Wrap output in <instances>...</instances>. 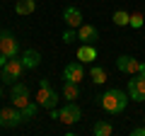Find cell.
Returning <instances> with one entry per match:
<instances>
[{
    "label": "cell",
    "instance_id": "26",
    "mask_svg": "<svg viewBox=\"0 0 145 136\" xmlns=\"http://www.w3.org/2000/svg\"><path fill=\"white\" fill-rule=\"evenodd\" d=\"M140 75H145V63H140V71H138Z\"/></svg>",
    "mask_w": 145,
    "mask_h": 136
},
{
    "label": "cell",
    "instance_id": "17",
    "mask_svg": "<svg viewBox=\"0 0 145 136\" xmlns=\"http://www.w3.org/2000/svg\"><path fill=\"white\" fill-rule=\"evenodd\" d=\"M36 112H39V102H27L24 107H22V117H24V121H29V119H34L36 117Z\"/></svg>",
    "mask_w": 145,
    "mask_h": 136
},
{
    "label": "cell",
    "instance_id": "4",
    "mask_svg": "<svg viewBox=\"0 0 145 136\" xmlns=\"http://www.w3.org/2000/svg\"><path fill=\"white\" fill-rule=\"evenodd\" d=\"M58 119L63 121V124H78L80 119H82V110L78 107V102H65V105L58 110Z\"/></svg>",
    "mask_w": 145,
    "mask_h": 136
},
{
    "label": "cell",
    "instance_id": "15",
    "mask_svg": "<svg viewBox=\"0 0 145 136\" xmlns=\"http://www.w3.org/2000/svg\"><path fill=\"white\" fill-rule=\"evenodd\" d=\"M34 10H36V3H34V0H20V3L15 5L17 15H31Z\"/></svg>",
    "mask_w": 145,
    "mask_h": 136
},
{
    "label": "cell",
    "instance_id": "19",
    "mask_svg": "<svg viewBox=\"0 0 145 136\" xmlns=\"http://www.w3.org/2000/svg\"><path fill=\"white\" fill-rule=\"evenodd\" d=\"M111 20H114V24H116V27H128V24H131V15H128L126 10H116Z\"/></svg>",
    "mask_w": 145,
    "mask_h": 136
},
{
    "label": "cell",
    "instance_id": "10",
    "mask_svg": "<svg viewBox=\"0 0 145 136\" xmlns=\"http://www.w3.org/2000/svg\"><path fill=\"white\" fill-rule=\"evenodd\" d=\"M78 39L82 44H97L99 42V29L94 24H82V27H78Z\"/></svg>",
    "mask_w": 145,
    "mask_h": 136
},
{
    "label": "cell",
    "instance_id": "20",
    "mask_svg": "<svg viewBox=\"0 0 145 136\" xmlns=\"http://www.w3.org/2000/svg\"><path fill=\"white\" fill-rule=\"evenodd\" d=\"M10 100H12V105H15V107L22 110V107L29 102V95H10Z\"/></svg>",
    "mask_w": 145,
    "mask_h": 136
},
{
    "label": "cell",
    "instance_id": "13",
    "mask_svg": "<svg viewBox=\"0 0 145 136\" xmlns=\"http://www.w3.org/2000/svg\"><path fill=\"white\" fill-rule=\"evenodd\" d=\"M78 61H82V63L97 61V49H94V44H82L78 49Z\"/></svg>",
    "mask_w": 145,
    "mask_h": 136
},
{
    "label": "cell",
    "instance_id": "18",
    "mask_svg": "<svg viewBox=\"0 0 145 136\" xmlns=\"http://www.w3.org/2000/svg\"><path fill=\"white\" fill-rule=\"evenodd\" d=\"M92 131H94V136H111L114 134V126L109 124V121H97Z\"/></svg>",
    "mask_w": 145,
    "mask_h": 136
},
{
    "label": "cell",
    "instance_id": "8",
    "mask_svg": "<svg viewBox=\"0 0 145 136\" xmlns=\"http://www.w3.org/2000/svg\"><path fill=\"white\" fill-rule=\"evenodd\" d=\"M140 63H143V61H138V58H133V56H126V53H121V56L116 58V68H119L121 73H128V75L138 73Z\"/></svg>",
    "mask_w": 145,
    "mask_h": 136
},
{
    "label": "cell",
    "instance_id": "11",
    "mask_svg": "<svg viewBox=\"0 0 145 136\" xmlns=\"http://www.w3.org/2000/svg\"><path fill=\"white\" fill-rule=\"evenodd\" d=\"M63 22H65L68 27H72V29H78V27H82V12L75 5H68L65 10H63Z\"/></svg>",
    "mask_w": 145,
    "mask_h": 136
},
{
    "label": "cell",
    "instance_id": "21",
    "mask_svg": "<svg viewBox=\"0 0 145 136\" xmlns=\"http://www.w3.org/2000/svg\"><path fill=\"white\" fill-rule=\"evenodd\" d=\"M143 24H145V20H143V15H140V12L131 15V24H128V27H133V29H140Z\"/></svg>",
    "mask_w": 145,
    "mask_h": 136
},
{
    "label": "cell",
    "instance_id": "6",
    "mask_svg": "<svg viewBox=\"0 0 145 136\" xmlns=\"http://www.w3.org/2000/svg\"><path fill=\"white\" fill-rule=\"evenodd\" d=\"M22 121H24V117H22V110L20 107H5V110H0V126H7V129H12V126H20Z\"/></svg>",
    "mask_w": 145,
    "mask_h": 136
},
{
    "label": "cell",
    "instance_id": "16",
    "mask_svg": "<svg viewBox=\"0 0 145 136\" xmlns=\"http://www.w3.org/2000/svg\"><path fill=\"white\" fill-rule=\"evenodd\" d=\"M89 78H92V83H97V85H102V83H106V71L104 68H99V66H92V71H89Z\"/></svg>",
    "mask_w": 145,
    "mask_h": 136
},
{
    "label": "cell",
    "instance_id": "25",
    "mask_svg": "<svg viewBox=\"0 0 145 136\" xmlns=\"http://www.w3.org/2000/svg\"><path fill=\"white\" fill-rule=\"evenodd\" d=\"M7 61H10V58H7V56H5V53H0V68L5 66V63H7Z\"/></svg>",
    "mask_w": 145,
    "mask_h": 136
},
{
    "label": "cell",
    "instance_id": "2",
    "mask_svg": "<svg viewBox=\"0 0 145 136\" xmlns=\"http://www.w3.org/2000/svg\"><path fill=\"white\" fill-rule=\"evenodd\" d=\"M58 100H61V95L51 88V83H48L46 78H41V80H39V95H36L39 107H44V110H53V107L58 105Z\"/></svg>",
    "mask_w": 145,
    "mask_h": 136
},
{
    "label": "cell",
    "instance_id": "22",
    "mask_svg": "<svg viewBox=\"0 0 145 136\" xmlns=\"http://www.w3.org/2000/svg\"><path fill=\"white\" fill-rule=\"evenodd\" d=\"M10 95H29V88L24 83H12V92Z\"/></svg>",
    "mask_w": 145,
    "mask_h": 136
},
{
    "label": "cell",
    "instance_id": "12",
    "mask_svg": "<svg viewBox=\"0 0 145 136\" xmlns=\"http://www.w3.org/2000/svg\"><path fill=\"white\" fill-rule=\"evenodd\" d=\"M22 63H24L27 71H34V68H39V63H41V53L36 51V49H24V53H20Z\"/></svg>",
    "mask_w": 145,
    "mask_h": 136
},
{
    "label": "cell",
    "instance_id": "5",
    "mask_svg": "<svg viewBox=\"0 0 145 136\" xmlns=\"http://www.w3.org/2000/svg\"><path fill=\"white\" fill-rule=\"evenodd\" d=\"M126 92H128V97L133 100V102H145V75L135 73L133 78L128 80Z\"/></svg>",
    "mask_w": 145,
    "mask_h": 136
},
{
    "label": "cell",
    "instance_id": "9",
    "mask_svg": "<svg viewBox=\"0 0 145 136\" xmlns=\"http://www.w3.org/2000/svg\"><path fill=\"white\" fill-rule=\"evenodd\" d=\"M85 78V68L80 61H70L65 68H63V80H70V83H80Z\"/></svg>",
    "mask_w": 145,
    "mask_h": 136
},
{
    "label": "cell",
    "instance_id": "24",
    "mask_svg": "<svg viewBox=\"0 0 145 136\" xmlns=\"http://www.w3.org/2000/svg\"><path fill=\"white\" fill-rule=\"evenodd\" d=\"M131 134H133V136H145V126H135Z\"/></svg>",
    "mask_w": 145,
    "mask_h": 136
},
{
    "label": "cell",
    "instance_id": "14",
    "mask_svg": "<svg viewBox=\"0 0 145 136\" xmlns=\"http://www.w3.org/2000/svg\"><path fill=\"white\" fill-rule=\"evenodd\" d=\"M63 97H65L68 102H75V100L80 97V88H78V83H70V80H65V83H63Z\"/></svg>",
    "mask_w": 145,
    "mask_h": 136
},
{
    "label": "cell",
    "instance_id": "23",
    "mask_svg": "<svg viewBox=\"0 0 145 136\" xmlns=\"http://www.w3.org/2000/svg\"><path fill=\"white\" fill-rule=\"evenodd\" d=\"M75 37H78V32L72 29V27H68V29L63 32V42H65V44H70V42H72Z\"/></svg>",
    "mask_w": 145,
    "mask_h": 136
},
{
    "label": "cell",
    "instance_id": "7",
    "mask_svg": "<svg viewBox=\"0 0 145 136\" xmlns=\"http://www.w3.org/2000/svg\"><path fill=\"white\" fill-rule=\"evenodd\" d=\"M0 53H5L7 58H17L20 56V44L10 32H0Z\"/></svg>",
    "mask_w": 145,
    "mask_h": 136
},
{
    "label": "cell",
    "instance_id": "27",
    "mask_svg": "<svg viewBox=\"0 0 145 136\" xmlns=\"http://www.w3.org/2000/svg\"><path fill=\"white\" fill-rule=\"evenodd\" d=\"M0 97H3V88H0Z\"/></svg>",
    "mask_w": 145,
    "mask_h": 136
},
{
    "label": "cell",
    "instance_id": "3",
    "mask_svg": "<svg viewBox=\"0 0 145 136\" xmlns=\"http://www.w3.org/2000/svg\"><path fill=\"white\" fill-rule=\"evenodd\" d=\"M22 73H24V63H22V58H10V61L5 63V66L0 68V80H5V83H17V80L22 78Z\"/></svg>",
    "mask_w": 145,
    "mask_h": 136
},
{
    "label": "cell",
    "instance_id": "1",
    "mask_svg": "<svg viewBox=\"0 0 145 136\" xmlns=\"http://www.w3.org/2000/svg\"><path fill=\"white\" fill-rule=\"evenodd\" d=\"M128 92L121 88H109L106 92H102L97 97V105L102 107L104 112H109V114H121V112L126 110V105H128Z\"/></svg>",
    "mask_w": 145,
    "mask_h": 136
}]
</instances>
